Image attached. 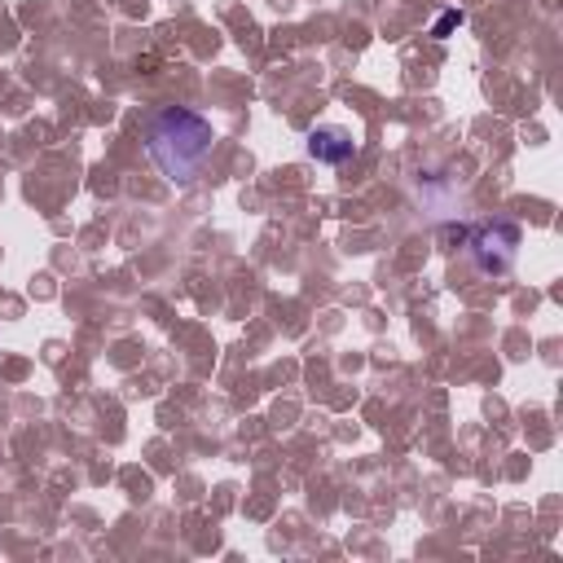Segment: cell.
Returning a JSON list of instances; mask_svg holds the SVG:
<instances>
[{
  "label": "cell",
  "instance_id": "1",
  "mask_svg": "<svg viewBox=\"0 0 563 563\" xmlns=\"http://www.w3.org/2000/svg\"><path fill=\"white\" fill-rule=\"evenodd\" d=\"M211 145H216V128L189 106H158L145 119V154L163 172V180L180 189H189L202 176Z\"/></svg>",
  "mask_w": 563,
  "mask_h": 563
},
{
  "label": "cell",
  "instance_id": "2",
  "mask_svg": "<svg viewBox=\"0 0 563 563\" xmlns=\"http://www.w3.org/2000/svg\"><path fill=\"white\" fill-rule=\"evenodd\" d=\"M462 242H466L471 264H475L484 277H501V273H510V264H515V255H519L523 233H519V224H515V220H484V224H475Z\"/></svg>",
  "mask_w": 563,
  "mask_h": 563
},
{
  "label": "cell",
  "instance_id": "3",
  "mask_svg": "<svg viewBox=\"0 0 563 563\" xmlns=\"http://www.w3.org/2000/svg\"><path fill=\"white\" fill-rule=\"evenodd\" d=\"M303 145H308V154H312L317 163H325V167H343V163L356 154V136H352L347 128H334V123L312 128Z\"/></svg>",
  "mask_w": 563,
  "mask_h": 563
},
{
  "label": "cell",
  "instance_id": "4",
  "mask_svg": "<svg viewBox=\"0 0 563 563\" xmlns=\"http://www.w3.org/2000/svg\"><path fill=\"white\" fill-rule=\"evenodd\" d=\"M449 26H462V13H457V9H449V13H444V18L435 22V26H431V35H444Z\"/></svg>",
  "mask_w": 563,
  "mask_h": 563
}]
</instances>
